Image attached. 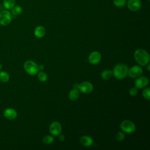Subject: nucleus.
Segmentation results:
<instances>
[{
  "mask_svg": "<svg viewBox=\"0 0 150 150\" xmlns=\"http://www.w3.org/2000/svg\"><path fill=\"white\" fill-rule=\"evenodd\" d=\"M134 59L136 62L141 66L147 65L149 62V55L148 53L142 49H137L134 52Z\"/></svg>",
  "mask_w": 150,
  "mask_h": 150,
  "instance_id": "1",
  "label": "nucleus"
},
{
  "mask_svg": "<svg viewBox=\"0 0 150 150\" xmlns=\"http://www.w3.org/2000/svg\"><path fill=\"white\" fill-rule=\"evenodd\" d=\"M128 68L127 65L119 63L115 66L112 70V74L114 76L119 80L124 79L128 75Z\"/></svg>",
  "mask_w": 150,
  "mask_h": 150,
  "instance_id": "2",
  "label": "nucleus"
},
{
  "mask_svg": "<svg viewBox=\"0 0 150 150\" xmlns=\"http://www.w3.org/2000/svg\"><path fill=\"white\" fill-rule=\"evenodd\" d=\"M23 67L26 72L31 76L36 75L39 71L38 65L32 60H27L23 64Z\"/></svg>",
  "mask_w": 150,
  "mask_h": 150,
  "instance_id": "3",
  "label": "nucleus"
},
{
  "mask_svg": "<svg viewBox=\"0 0 150 150\" xmlns=\"http://www.w3.org/2000/svg\"><path fill=\"white\" fill-rule=\"evenodd\" d=\"M121 129L124 132L131 134L134 132L136 129V127L134 123L128 120H126L123 121L120 124Z\"/></svg>",
  "mask_w": 150,
  "mask_h": 150,
  "instance_id": "4",
  "label": "nucleus"
},
{
  "mask_svg": "<svg viewBox=\"0 0 150 150\" xmlns=\"http://www.w3.org/2000/svg\"><path fill=\"white\" fill-rule=\"evenodd\" d=\"M12 13L8 10H3L0 12V25L2 26H7L12 21Z\"/></svg>",
  "mask_w": 150,
  "mask_h": 150,
  "instance_id": "5",
  "label": "nucleus"
},
{
  "mask_svg": "<svg viewBox=\"0 0 150 150\" xmlns=\"http://www.w3.org/2000/svg\"><path fill=\"white\" fill-rule=\"evenodd\" d=\"M142 74V69L141 66L135 65L128 69V75L132 78H135L140 76Z\"/></svg>",
  "mask_w": 150,
  "mask_h": 150,
  "instance_id": "6",
  "label": "nucleus"
},
{
  "mask_svg": "<svg viewBox=\"0 0 150 150\" xmlns=\"http://www.w3.org/2000/svg\"><path fill=\"white\" fill-rule=\"evenodd\" d=\"M50 132L54 136L59 135L62 131L61 124L57 121L53 122L49 127Z\"/></svg>",
  "mask_w": 150,
  "mask_h": 150,
  "instance_id": "7",
  "label": "nucleus"
},
{
  "mask_svg": "<svg viewBox=\"0 0 150 150\" xmlns=\"http://www.w3.org/2000/svg\"><path fill=\"white\" fill-rule=\"evenodd\" d=\"M79 89L84 94L90 93L93 90V84L88 81H83L79 86Z\"/></svg>",
  "mask_w": 150,
  "mask_h": 150,
  "instance_id": "8",
  "label": "nucleus"
},
{
  "mask_svg": "<svg viewBox=\"0 0 150 150\" xmlns=\"http://www.w3.org/2000/svg\"><path fill=\"white\" fill-rule=\"evenodd\" d=\"M127 3L128 9L133 12L138 11L141 7V2L140 0H128Z\"/></svg>",
  "mask_w": 150,
  "mask_h": 150,
  "instance_id": "9",
  "label": "nucleus"
},
{
  "mask_svg": "<svg viewBox=\"0 0 150 150\" xmlns=\"http://www.w3.org/2000/svg\"><path fill=\"white\" fill-rule=\"evenodd\" d=\"M3 114L5 118L9 120H15L18 116L17 111L12 108H8L5 109L4 111Z\"/></svg>",
  "mask_w": 150,
  "mask_h": 150,
  "instance_id": "10",
  "label": "nucleus"
},
{
  "mask_svg": "<svg viewBox=\"0 0 150 150\" xmlns=\"http://www.w3.org/2000/svg\"><path fill=\"white\" fill-rule=\"evenodd\" d=\"M149 83V80L147 77L141 76L137 79L134 82L135 86L137 88H142L146 86Z\"/></svg>",
  "mask_w": 150,
  "mask_h": 150,
  "instance_id": "11",
  "label": "nucleus"
},
{
  "mask_svg": "<svg viewBox=\"0 0 150 150\" xmlns=\"http://www.w3.org/2000/svg\"><path fill=\"white\" fill-rule=\"evenodd\" d=\"M101 59V54L97 51H94L91 53L89 55L88 62L91 64H97L100 62Z\"/></svg>",
  "mask_w": 150,
  "mask_h": 150,
  "instance_id": "12",
  "label": "nucleus"
},
{
  "mask_svg": "<svg viewBox=\"0 0 150 150\" xmlns=\"http://www.w3.org/2000/svg\"><path fill=\"white\" fill-rule=\"evenodd\" d=\"M80 142L81 144L82 145L84 146H90L93 143V139L87 135H84L80 139Z\"/></svg>",
  "mask_w": 150,
  "mask_h": 150,
  "instance_id": "13",
  "label": "nucleus"
},
{
  "mask_svg": "<svg viewBox=\"0 0 150 150\" xmlns=\"http://www.w3.org/2000/svg\"><path fill=\"white\" fill-rule=\"evenodd\" d=\"M46 33V29L42 26H37L34 30V35L38 38H42Z\"/></svg>",
  "mask_w": 150,
  "mask_h": 150,
  "instance_id": "14",
  "label": "nucleus"
},
{
  "mask_svg": "<svg viewBox=\"0 0 150 150\" xmlns=\"http://www.w3.org/2000/svg\"><path fill=\"white\" fill-rule=\"evenodd\" d=\"M69 97L71 101H76L79 97V92L77 89L73 88L71 90L69 94Z\"/></svg>",
  "mask_w": 150,
  "mask_h": 150,
  "instance_id": "15",
  "label": "nucleus"
},
{
  "mask_svg": "<svg viewBox=\"0 0 150 150\" xmlns=\"http://www.w3.org/2000/svg\"><path fill=\"white\" fill-rule=\"evenodd\" d=\"M3 5L6 9H11L15 5V0H4Z\"/></svg>",
  "mask_w": 150,
  "mask_h": 150,
  "instance_id": "16",
  "label": "nucleus"
},
{
  "mask_svg": "<svg viewBox=\"0 0 150 150\" xmlns=\"http://www.w3.org/2000/svg\"><path fill=\"white\" fill-rule=\"evenodd\" d=\"M112 76V71L110 69H106L104 70L101 74V77L103 80H109Z\"/></svg>",
  "mask_w": 150,
  "mask_h": 150,
  "instance_id": "17",
  "label": "nucleus"
},
{
  "mask_svg": "<svg viewBox=\"0 0 150 150\" xmlns=\"http://www.w3.org/2000/svg\"><path fill=\"white\" fill-rule=\"evenodd\" d=\"M9 74L5 71H0V81L2 83H6L9 80Z\"/></svg>",
  "mask_w": 150,
  "mask_h": 150,
  "instance_id": "18",
  "label": "nucleus"
},
{
  "mask_svg": "<svg viewBox=\"0 0 150 150\" xmlns=\"http://www.w3.org/2000/svg\"><path fill=\"white\" fill-rule=\"evenodd\" d=\"M11 13L15 16L19 15L22 12V8L19 5H15L11 9Z\"/></svg>",
  "mask_w": 150,
  "mask_h": 150,
  "instance_id": "19",
  "label": "nucleus"
},
{
  "mask_svg": "<svg viewBox=\"0 0 150 150\" xmlns=\"http://www.w3.org/2000/svg\"><path fill=\"white\" fill-rule=\"evenodd\" d=\"M113 3L115 6L121 8L127 4V0H114Z\"/></svg>",
  "mask_w": 150,
  "mask_h": 150,
  "instance_id": "20",
  "label": "nucleus"
},
{
  "mask_svg": "<svg viewBox=\"0 0 150 150\" xmlns=\"http://www.w3.org/2000/svg\"><path fill=\"white\" fill-rule=\"evenodd\" d=\"M54 140V137L51 135H46L43 138V142L46 144H50L53 142Z\"/></svg>",
  "mask_w": 150,
  "mask_h": 150,
  "instance_id": "21",
  "label": "nucleus"
},
{
  "mask_svg": "<svg viewBox=\"0 0 150 150\" xmlns=\"http://www.w3.org/2000/svg\"><path fill=\"white\" fill-rule=\"evenodd\" d=\"M38 74V77L39 79V80L42 81V82H45L47 80V74L45 73V72H43V71H40Z\"/></svg>",
  "mask_w": 150,
  "mask_h": 150,
  "instance_id": "22",
  "label": "nucleus"
},
{
  "mask_svg": "<svg viewBox=\"0 0 150 150\" xmlns=\"http://www.w3.org/2000/svg\"><path fill=\"white\" fill-rule=\"evenodd\" d=\"M142 95L145 99L149 100L150 99V89H149V88H145L142 91Z\"/></svg>",
  "mask_w": 150,
  "mask_h": 150,
  "instance_id": "23",
  "label": "nucleus"
},
{
  "mask_svg": "<svg viewBox=\"0 0 150 150\" xmlns=\"http://www.w3.org/2000/svg\"><path fill=\"white\" fill-rule=\"evenodd\" d=\"M125 138V134L122 132H118L116 134V139L118 141H122Z\"/></svg>",
  "mask_w": 150,
  "mask_h": 150,
  "instance_id": "24",
  "label": "nucleus"
},
{
  "mask_svg": "<svg viewBox=\"0 0 150 150\" xmlns=\"http://www.w3.org/2000/svg\"><path fill=\"white\" fill-rule=\"evenodd\" d=\"M138 93V89L136 87H132L129 90V95L131 96H135Z\"/></svg>",
  "mask_w": 150,
  "mask_h": 150,
  "instance_id": "25",
  "label": "nucleus"
},
{
  "mask_svg": "<svg viewBox=\"0 0 150 150\" xmlns=\"http://www.w3.org/2000/svg\"><path fill=\"white\" fill-rule=\"evenodd\" d=\"M59 139L60 140V141H63L64 139V135L63 134H59Z\"/></svg>",
  "mask_w": 150,
  "mask_h": 150,
  "instance_id": "26",
  "label": "nucleus"
},
{
  "mask_svg": "<svg viewBox=\"0 0 150 150\" xmlns=\"http://www.w3.org/2000/svg\"><path fill=\"white\" fill-rule=\"evenodd\" d=\"M79 84H77V83H76V84H73V88H74V89H79Z\"/></svg>",
  "mask_w": 150,
  "mask_h": 150,
  "instance_id": "27",
  "label": "nucleus"
},
{
  "mask_svg": "<svg viewBox=\"0 0 150 150\" xmlns=\"http://www.w3.org/2000/svg\"><path fill=\"white\" fill-rule=\"evenodd\" d=\"M39 70H42L44 69V66L43 65H38Z\"/></svg>",
  "mask_w": 150,
  "mask_h": 150,
  "instance_id": "28",
  "label": "nucleus"
},
{
  "mask_svg": "<svg viewBox=\"0 0 150 150\" xmlns=\"http://www.w3.org/2000/svg\"><path fill=\"white\" fill-rule=\"evenodd\" d=\"M149 66H150V64L147 65V70L148 71H149Z\"/></svg>",
  "mask_w": 150,
  "mask_h": 150,
  "instance_id": "29",
  "label": "nucleus"
},
{
  "mask_svg": "<svg viewBox=\"0 0 150 150\" xmlns=\"http://www.w3.org/2000/svg\"><path fill=\"white\" fill-rule=\"evenodd\" d=\"M2 69V65L1 63H0V71H1Z\"/></svg>",
  "mask_w": 150,
  "mask_h": 150,
  "instance_id": "30",
  "label": "nucleus"
}]
</instances>
